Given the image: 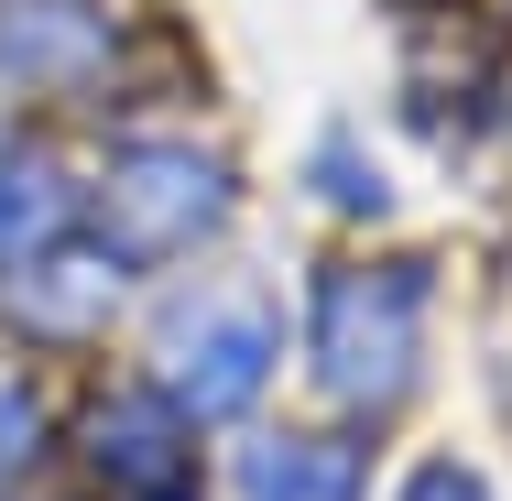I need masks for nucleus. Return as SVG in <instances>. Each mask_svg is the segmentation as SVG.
<instances>
[{"label":"nucleus","mask_w":512,"mask_h":501,"mask_svg":"<svg viewBox=\"0 0 512 501\" xmlns=\"http://www.w3.org/2000/svg\"><path fill=\"white\" fill-rule=\"evenodd\" d=\"M251 491L262 501H360V469H349V447H273L251 469Z\"/></svg>","instance_id":"nucleus-5"},{"label":"nucleus","mask_w":512,"mask_h":501,"mask_svg":"<svg viewBox=\"0 0 512 501\" xmlns=\"http://www.w3.org/2000/svg\"><path fill=\"white\" fill-rule=\"evenodd\" d=\"M404 501H480V480H458V469H414Z\"/></svg>","instance_id":"nucleus-6"},{"label":"nucleus","mask_w":512,"mask_h":501,"mask_svg":"<svg viewBox=\"0 0 512 501\" xmlns=\"http://www.w3.org/2000/svg\"><path fill=\"white\" fill-rule=\"evenodd\" d=\"M262 360H273V338H262V316H218L207 338H186V393L207 414H229V403L262 393Z\"/></svg>","instance_id":"nucleus-4"},{"label":"nucleus","mask_w":512,"mask_h":501,"mask_svg":"<svg viewBox=\"0 0 512 501\" xmlns=\"http://www.w3.org/2000/svg\"><path fill=\"white\" fill-rule=\"evenodd\" d=\"M414 305H425L414 273H382V284H371V273H338V284H327L316 349H327V382H338V393H393V382H404Z\"/></svg>","instance_id":"nucleus-1"},{"label":"nucleus","mask_w":512,"mask_h":501,"mask_svg":"<svg viewBox=\"0 0 512 501\" xmlns=\"http://www.w3.org/2000/svg\"><path fill=\"white\" fill-rule=\"evenodd\" d=\"M99 469H109L131 501H175V491H186L175 414H164V403H109V414H99Z\"/></svg>","instance_id":"nucleus-3"},{"label":"nucleus","mask_w":512,"mask_h":501,"mask_svg":"<svg viewBox=\"0 0 512 501\" xmlns=\"http://www.w3.org/2000/svg\"><path fill=\"white\" fill-rule=\"evenodd\" d=\"M109 207H120L131 251H175V240H197L207 218H218V175H207L197 153H120Z\"/></svg>","instance_id":"nucleus-2"}]
</instances>
